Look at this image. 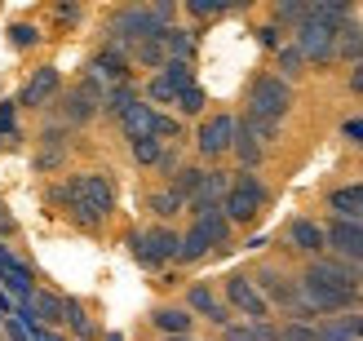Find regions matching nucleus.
<instances>
[{
	"label": "nucleus",
	"mask_w": 363,
	"mask_h": 341,
	"mask_svg": "<svg viewBox=\"0 0 363 341\" xmlns=\"http://www.w3.org/2000/svg\"><path fill=\"white\" fill-rule=\"evenodd\" d=\"M306 13H311V0H275V5H270V23L293 35L306 23Z\"/></svg>",
	"instance_id": "7c9ffc66"
},
{
	"label": "nucleus",
	"mask_w": 363,
	"mask_h": 341,
	"mask_svg": "<svg viewBox=\"0 0 363 341\" xmlns=\"http://www.w3.org/2000/svg\"><path fill=\"white\" fill-rule=\"evenodd\" d=\"M0 248H5V240H0Z\"/></svg>",
	"instance_id": "603ef678"
},
{
	"label": "nucleus",
	"mask_w": 363,
	"mask_h": 341,
	"mask_svg": "<svg viewBox=\"0 0 363 341\" xmlns=\"http://www.w3.org/2000/svg\"><path fill=\"white\" fill-rule=\"evenodd\" d=\"M204 173H208V169L199 164V160H186V164H182V169H177V173L169 177L164 186H173V191L182 195V200L191 204V200H195V191H199V182H204Z\"/></svg>",
	"instance_id": "473e14b6"
},
{
	"label": "nucleus",
	"mask_w": 363,
	"mask_h": 341,
	"mask_svg": "<svg viewBox=\"0 0 363 341\" xmlns=\"http://www.w3.org/2000/svg\"><path fill=\"white\" fill-rule=\"evenodd\" d=\"M49 18H53V23H62V27H76L80 18H84V9L76 5V0H53V5H49Z\"/></svg>",
	"instance_id": "a19ab883"
},
{
	"label": "nucleus",
	"mask_w": 363,
	"mask_h": 341,
	"mask_svg": "<svg viewBox=\"0 0 363 341\" xmlns=\"http://www.w3.org/2000/svg\"><path fill=\"white\" fill-rule=\"evenodd\" d=\"M199 230H204V235H208V244H213V253H217V248H230L235 244V226L226 222V213L222 208H208V213H195V218H191Z\"/></svg>",
	"instance_id": "b1692460"
},
{
	"label": "nucleus",
	"mask_w": 363,
	"mask_h": 341,
	"mask_svg": "<svg viewBox=\"0 0 363 341\" xmlns=\"http://www.w3.org/2000/svg\"><path fill=\"white\" fill-rule=\"evenodd\" d=\"M9 49H18V53H31V49H40L45 45V31L35 27V23H9Z\"/></svg>",
	"instance_id": "f704fd0d"
},
{
	"label": "nucleus",
	"mask_w": 363,
	"mask_h": 341,
	"mask_svg": "<svg viewBox=\"0 0 363 341\" xmlns=\"http://www.w3.org/2000/svg\"><path fill=\"white\" fill-rule=\"evenodd\" d=\"M337 324L346 328L354 341H363V311H350V315H337Z\"/></svg>",
	"instance_id": "49530a36"
},
{
	"label": "nucleus",
	"mask_w": 363,
	"mask_h": 341,
	"mask_svg": "<svg viewBox=\"0 0 363 341\" xmlns=\"http://www.w3.org/2000/svg\"><path fill=\"white\" fill-rule=\"evenodd\" d=\"M147 324L160 332V341H164V337H195V324H199V319L182 306V301H160V306H151Z\"/></svg>",
	"instance_id": "4468645a"
},
{
	"label": "nucleus",
	"mask_w": 363,
	"mask_h": 341,
	"mask_svg": "<svg viewBox=\"0 0 363 341\" xmlns=\"http://www.w3.org/2000/svg\"><path fill=\"white\" fill-rule=\"evenodd\" d=\"M27 311L35 319V328H53V332H62V293H53V289H35V297L27 301Z\"/></svg>",
	"instance_id": "412c9836"
},
{
	"label": "nucleus",
	"mask_w": 363,
	"mask_h": 341,
	"mask_svg": "<svg viewBox=\"0 0 363 341\" xmlns=\"http://www.w3.org/2000/svg\"><path fill=\"white\" fill-rule=\"evenodd\" d=\"M124 248H129V257L142 266V271L151 275H164L169 266H177V248H182V230L177 226H138L124 235Z\"/></svg>",
	"instance_id": "7ed1b4c3"
},
{
	"label": "nucleus",
	"mask_w": 363,
	"mask_h": 341,
	"mask_svg": "<svg viewBox=\"0 0 363 341\" xmlns=\"http://www.w3.org/2000/svg\"><path fill=\"white\" fill-rule=\"evenodd\" d=\"M160 155H164V142H160V138H138V142H129V160H133L138 169H155Z\"/></svg>",
	"instance_id": "c9c22d12"
},
{
	"label": "nucleus",
	"mask_w": 363,
	"mask_h": 341,
	"mask_svg": "<svg viewBox=\"0 0 363 341\" xmlns=\"http://www.w3.org/2000/svg\"><path fill=\"white\" fill-rule=\"evenodd\" d=\"M0 147H5V142H0Z\"/></svg>",
	"instance_id": "864d4df0"
},
{
	"label": "nucleus",
	"mask_w": 363,
	"mask_h": 341,
	"mask_svg": "<svg viewBox=\"0 0 363 341\" xmlns=\"http://www.w3.org/2000/svg\"><path fill=\"white\" fill-rule=\"evenodd\" d=\"M354 13H359L354 0H311V13L306 18H315L323 27H341V23H350Z\"/></svg>",
	"instance_id": "cd10ccee"
},
{
	"label": "nucleus",
	"mask_w": 363,
	"mask_h": 341,
	"mask_svg": "<svg viewBox=\"0 0 363 341\" xmlns=\"http://www.w3.org/2000/svg\"><path fill=\"white\" fill-rule=\"evenodd\" d=\"M235 133H240V111H208L195 124V160L204 169H217L222 160H230Z\"/></svg>",
	"instance_id": "423d86ee"
},
{
	"label": "nucleus",
	"mask_w": 363,
	"mask_h": 341,
	"mask_svg": "<svg viewBox=\"0 0 363 341\" xmlns=\"http://www.w3.org/2000/svg\"><path fill=\"white\" fill-rule=\"evenodd\" d=\"M217 293H222L230 315H244V324H275V311L266 306V297L257 293V284H252L248 271H230Z\"/></svg>",
	"instance_id": "6e6552de"
},
{
	"label": "nucleus",
	"mask_w": 363,
	"mask_h": 341,
	"mask_svg": "<svg viewBox=\"0 0 363 341\" xmlns=\"http://www.w3.org/2000/svg\"><path fill=\"white\" fill-rule=\"evenodd\" d=\"M0 337L5 341H31V328L18 315H9V319H0Z\"/></svg>",
	"instance_id": "c03bdc74"
},
{
	"label": "nucleus",
	"mask_w": 363,
	"mask_h": 341,
	"mask_svg": "<svg viewBox=\"0 0 363 341\" xmlns=\"http://www.w3.org/2000/svg\"><path fill=\"white\" fill-rule=\"evenodd\" d=\"M266 147H257V142H252L244 129L235 133V147H230V160L235 164H240V173H262V164H266Z\"/></svg>",
	"instance_id": "bb28decb"
},
{
	"label": "nucleus",
	"mask_w": 363,
	"mask_h": 341,
	"mask_svg": "<svg viewBox=\"0 0 363 341\" xmlns=\"http://www.w3.org/2000/svg\"><path fill=\"white\" fill-rule=\"evenodd\" d=\"M169 62V53H164V40H142L138 49H133V67H142V71H155Z\"/></svg>",
	"instance_id": "e433bc0d"
},
{
	"label": "nucleus",
	"mask_w": 363,
	"mask_h": 341,
	"mask_svg": "<svg viewBox=\"0 0 363 341\" xmlns=\"http://www.w3.org/2000/svg\"><path fill=\"white\" fill-rule=\"evenodd\" d=\"M102 94H106V89L80 71L76 84H62V94H58V102L45 111V120H58L62 129H71V133H76V129H89L94 120H102Z\"/></svg>",
	"instance_id": "20e7f679"
},
{
	"label": "nucleus",
	"mask_w": 363,
	"mask_h": 341,
	"mask_svg": "<svg viewBox=\"0 0 363 341\" xmlns=\"http://www.w3.org/2000/svg\"><path fill=\"white\" fill-rule=\"evenodd\" d=\"M23 142V129H18V102H0V142Z\"/></svg>",
	"instance_id": "ea45409f"
},
{
	"label": "nucleus",
	"mask_w": 363,
	"mask_h": 341,
	"mask_svg": "<svg viewBox=\"0 0 363 341\" xmlns=\"http://www.w3.org/2000/svg\"><path fill=\"white\" fill-rule=\"evenodd\" d=\"M67 160H71V142H35V155H31V169L40 173V177H53L67 169Z\"/></svg>",
	"instance_id": "5701e85b"
},
{
	"label": "nucleus",
	"mask_w": 363,
	"mask_h": 341,
	"mask_svg": "<svg viewBox=\"0 0 363 341\" xmlns=\"http://www.w3.org/2000/svg\"><path fill=\"white\" fill-rule=\"evenodd\" d=\"M0 341H5V337H0Z\"/></svg>",
	"instance_id": "5fc2aeb1"
},
{
	"label": "nucleus",
	"mask_w": 363,
	"mask_h": 341,
	"mask_svg": "<svg viewBox=\"0 0 363 341\" xmlns=\"http://www.w3.org/2000/svg\"><path fill=\"white\" fill-rule=\"evenodd\" d=\"M155 106H147V102H138L133 106V111L129 116H124L120 124H116V129L124 133V142H138V138H155Z\"/></svg>",
	"instance_id": "a878e982"
},
{
	"label": "nucleus",
	"mask_w": 363,
	"mask_h": 341,
	"mask_svg": "<svg viewBox=\"0 0 363 341\" xmlns=\"http://www.w3.org/2000/svg\"><path fill=\"white\" fill-rule=\"evenodd\" d=\"M323 240H328V253L350 262V266H363V226L359 222H337L328 218L323 222Z\"/></svg>",
	"instance_id": "ddd939ff"
},
{
	"label": "nucleus",
	"mask_w": 363,
	"mask_h": 341,
	"mask_svg": "<svg viewBox=\"0 0 363 341\" xmlns=\"http://www.w3.org/2000/svg\"><path fill=\"white\" fill-rule=\"evenodd\" d=\"M138 102H142V80H138V76H133V80H124V84H111V89L102 94V120L120 124Z\"/></svg>",
	"instance_id": "6ab92c4d"
},
{
	"label": "nucleus",
	"mask_w": 363,
	"mask_h": 341,
	"mask_svg": "<svg viewBox=\"0 0 363 341\" xmlns=\"http://www.w3.org/2000/svg\"><path fill=\"white\" fill-rule=\"evenodd\" d=\"M293 45L306 58V67L323 71V67L337 62V27H323V23H315V18H306V23L293 31Z\"/></svg>",
	"instance_id": "9d476101"
},
{
	"label": "nucleus",
	"mask_w": 363,
	"mask_h": 341,
	"mask_svg": "<svg viewBox=\"0 0 363 341\" xmlns=\"http://www.w3.org/2000/svg\"><path fill=\"white\" fill-rule=\"evenodd\" d=\"M266 204H270L266 177H262V173H240V169H235V173H230V191H226V200H222L226 222H230L235 230H248V226H257V218L266 213Z\"/></svg>",
	"instance_id": "39448f33"
},
{
	"label": "nucleus",
	"mask_w": 363,
	"mask_h": 341,
	"mask_svg": "<svg viewBox=\"0 0 363 341\" xmlns=\"http://www.w3.org/2000/svg\"><path fill=\"white\" fill-rule=\"evenodd\" d=\"M182 164H186V151H182V147H164V155H160L155 173H160V177H164V182H169V177H173V173H177Z\"/></svg>",
	"instance_id": "79ce46f5"
},
{
	"label": "nucleus",
	"mask_w": 363,
	"mask_h": 341,
	"mask_svg": "<svg viewBox=\"0 0 363 341\" xmlns=\"http://www.w3.org/2000/svg\"><path fill=\"white\" fill-rule=\"evenodd\" d=\"M226 191H230V169H208L204 173V182H199V191H195V200L186 204V213L195 218V213H208V208H222V200H226Z\"/></svg>",
	"instance_id": "a211bd4d"
},
{
	"label": "nucleus",
	"mask_w": 363,
	"mask_h": 341,
	"mask_svg": "<svg viewBox=\"0 0 363 341\" xmlns=\"http://www.w3.org/2000/svg\"><path fill=\"white\" fill-rule=\"evenodd\" d=\"M297 284L301 289H328V293H363V266H350L333 253H323L301 266Z\"/></svg>",
	"instance_id": "0eeeda50"
},
{
	"label": "nucleus",
	"mask_w": 363,
	"mask_h": 341,
	"mask_svg": "<svg viewBox=\"0 0 363 341\" xmlns=\"http://www.w3.org/2000/svg\"><path fill=\"white\" fill-rule=\"evenodd\" d=\"M164 53H169V62H195L199 58V27H186V23H177L169 27L164 35Z\"/></svg>",
	"instance_id": "4be33fe9"
},
{
	"label": "nucleus",
	"mask_w": 363,
	"mask_h": 341,
	"mask_svg": "<svg viewBox=\"0 0 363 341\" xmlns=\"http://www.w3.org/2000/svg\"><path fill=\"white\" fill-rule=\"evenodd\" d=\"M102 341H124V332H106V337H102Z\"/></svg>",
	"instance_id": "8fccbe9b"
},
{
	"label": "nucleus",
	"mask_w": 363,
	"mask_h": 341,
	"mask_svg": "<svg viewBox=\"0 0 363 341\" xmlns=\"http://www.w3.org/2000/svg\"><path fill=\"white\" fill-rule=\"evenodd\" d=\"M306 71H311V67H306V58L297 53V45L288 40V45L275 53V76H279L284 84H293V89H297V80H306Z\"/></svg>",
	"instance_id": "2f4dec72"
},
{
	"label": "nucleus",
	"mask_w": 363,
	"mask_h": 341,
	"mask_svg": "<svg viewBox=\"0 0 363 341\" xmlns=\"http://www.w3.org/2000/svg\"><path fill=\"white\" fill-rule=\"evenodd\" d=\"M173 116L186 124V120H204L208 116V94H204V84H191V89H182L177 94V106H173Z\"/></svg>",
	"instance_id": "c756f323"
},
{
	"label": "nucleus",
	"mask_w": 363,
	"mask_h": 341,
	"mask_svg": "<svg viewBox=\"0 0 363 341\" xmlns=\"http://www.w3.org/2000/svg\"><path fill=\"white\" fill-rule=\"evenodd\" d=\"M155 138L164 142V147H182V138H186V124H182L173 111H160V116H155Z\"/></svg>",
	"instance_id": "4c0bfd02"
},
{
	"label": "nucleus",
	"mask_w": 363,
	"mask_h": 341,
	"mask_svg": "<svg viewBox=\"0 0 363 341\" xmlns=\"http://www.w3.org/2000/svg\"><path fill=\"white\" fill-rule=\"evenodd\" d=\"M293 106H297V89L284 84L275 71H257V76L248 80V89H244V111L240 116L266 120V124H284L293 116Z\"/></svg>",
	"instance_id": "f03ea898"
},
{
	"label": "nucleus",
	"mask_w": 363,
	"mask_h": 341,
	"mask_svg": "<svg viewBox=\"0 0 363 341\" xmlns=\"http://www.w3.org/2000/svg\"><path fill=\"white\" fill-rule=\"evenodd\" d=\"M341 138H346L354 151H363V116H350V120H341Z\"/></svg>",
	"instance_id": "a18cd8bd"
},
{
	"label": "nucleus",
	"mask_w": 363,
	"mask_h": 341,
	"mask_svg": "<svg viewBox=\"0 0 363 341\" xmlns=\"http://www.w3.org/2000/svg\"><path fill=\"white\" fill-rule=\"evenodd\" d=\"M222 341H226V337H222Z\"/></svg>",
	"instance_id": "6e6d98bb"
},
{
	"label": "nucleus",
	"mask_w": 363,
	"mask_h": 341,
	"mask_svg": "<svg viewBox=\"0 0 363 341\" xmlns=\"http://www.w3.org/2000/svg\"><path fill=\"white\" fill-rule=\"evenodd\" d=\"M315 341H354V337L341 328L337 319H319V324H315Z\"/></svg>",
	"instance_id": "37998d69"
},
{
	"label": "nucleus",
	"mask_w": 363,
	"mask_h": 341,
	"mask_svg": "<svg viewBox=\"0 0 363 341\" xmlns=\"http://www.w3.org/2000/svg\"><path fill=\"white\" fill-rule=\"evenodd\" d=\"M45 200H49V208H58L76 230L98 235V230L116 218L120 195H116V177L106 169H80V173H62L58 182H49Z\"/></svg>",
	"instance_id": "f257e3e1"
},
{
	"label": "nucleus",
	"mask_w": 363,
	"mask_h": 341,
	"mask_svg": "<svg viewBox=\"0 0 363 341\" xmlns=\"http://www.w3.org/2000/svg\"><path fill=\"white\" fill-rule=\"evenodd\" d=\"M346 94H354V98H363V58L346 71Z\"/></svg>",
	"instance_id": "de8ad7c7"
},
{
	"label": "nucleus",
	"mask_w": 363,
	"mask_h": 341,
	"mask_svg": "<svg viewBox=\"0 0 363 341\" xmlns=\"http://www.w3.org/2000/svg\"><path fill=\"white\" fill-rule=\"evenodd\" d=\"M0 213H5V200H0Z\"/></svg>",
	"instance_id": "3c124183"
},
{
	"label": "nucleus",
	"mask_w": 363,
	"mask_h": 341,
	"mask_svg": "<svg viewBox=\"0 0 363 341\" xmlns=\"http://www.w3.org/2000/svg\"><path fill=\"white\" fill-rule=\"evenodd\" d=\"M31 341H71V337H67V332H53V328H40Z\"/></svg>",
	"instance_id": "09e8293b"
},
{
	"label": "nucleus",
	"mask_w": 363,
	"mask_h": 341,
	"mask_svg": "<svg viewBox=\"0 0 363 341\" xmlns=\"http://www.w3.org/2000/svg\"><path fill=\"white\" fill-rule=\"evenodd\" d=\"M84 76H89V80H98L102 89H111V84H124V80H133V62L98 45V49H94V58L84 62Z\"/></svg>",
	"instance_id": "2eb2a0df"
},
{
	"label": "nucleus",
	"mask_w": 363,
	"mask_h": 341,
	"mask_svg": "<svg viewBox=\"0 0 363 341\" xmlns=\"http://www.w3.org/2000/svg\"><path fill=\"white\" fill-rule=\"evenodd\" d=\"M182 306H186L195 319H204L208 328H217V332H226V328L235 324V315L226 311L222 293H217L208 279H195V284H186V293H182Z\"/></svg>",
	"instance_id": "9b49d317"
},
{
	"label": "nucleus",
	"mask_w": 363,
	"mask_h": 341,
	"mask_svg": "<svg viewBox=\"0 0 363 341\" xmlns=\"http://www.w3.org/2000/svg\"><path fill=\"white\" fill-rule=\"evenodd\" d=\"M147 213H151V222H160V226H173L182 213H186V200L173 191V186H164L160 182L155 191H147Z\"/></svg>",
	"instance_id": "aec40b11"
},
{
	"label": "nucleus",
	"mask_w": 363,
	"mask_h": 341,
	"mask_svg": "<svg viewBox=\"0 0 363 341\" xmlns=\"http://www.w3.org/2000/svg\"><path fill=\"white\" fill-rule=\"evenodd\" d=\"M213 253V244H208V235H204V230H199L195 222L186 226V230H182V248H177V266H199V262H204Z\"/></svg>",
	"instance_id": "c85d7f7f"
},
{
	"label": "nucleus",
	"mask_w": 363,
	"mask_h": 341,
	"mask_svg": "<svg viewBox=\"0 0 363 341\" xmlns=\"http://www.w3.org/2000/svg\"><path fill=\"white\" fill-rule=\"evenodd\" d=\"M323 208H328L337 222H363V182L328 186L323 191Z\"/></svg>",
	"instance_id": "f3484780"
},
{
	"label": "nucleus",
	"mask_w": 363,
	"mask_h": 341,
	"mask_svg": "<svg viewBox=\"0 0 363 341\" xmlns=\"http://www.w3.org/2000/svg\"><path fill=\"white\" fill-rule=\"evenodd\" d=\"M359 58H363V18L354 13L350 23H341V27H337V62L354 67Z\"/></svg>",
	"instance_id": "393cba45"
},
{
	"label": "nucleus",
	"mask_w": 363,
	"mask_h": 341,
	"mask_svg": "<svg viewBox=\"0 0 363 341\" xmlns=\"http://www.w3.org/2000/svg\"><path fill=\"white\" fill-rule=\"evenodd\" d=\"M284 248L293 257H301V266L306 262H315V257H323L328 253V240H323V222L319 218H288V226H284Z\"/></svg>",
	"instance_id": "f8f14e48"
},
{
	"label": "nucleus",
	"mask_w": 363,
	"mask_h": 341,
	"mask_svg": "<svg viewBox=\"0 0 363 341\" xmlns=\"http://www.w3.org/2000/svg\"><path fill=\"white\" fill-rule=\"evenodd\" d=\"M58 94H62V71L53 62H40V67H31V76L23 80V89H18V111L45 116L49 106L58 102Z\"/></svg>",
	"instance_id": "1a4fd4ad"
},
{
	"label": "nucleus",
	"mask_w": 363,
	"mask_h": 341,
	"mask_svg": "<svg viewBox=\"0 0 363 341\" xmlns=\"http://www.w3.org/2000/svg\"><path fill=\"white\" fill-rule=\"evenodd\" d=\"M252 35H257V45L266 49V53H279L288 40H293V35H288L284 27H275V23H270V18H266V23H257V27H252Z\"/></svg>",
	"instance_id": "58836bf2"
},
{
	"label": "nucleus",
	"mask_w": 363,
	"mask_h": 341,
	"mask_svg": "<svg viewBox=\"0 0 363 341\" xmlns=\"http://www.w3.org/2000/svg\"><path fill=\"white\" fill-rule=\"evenodd\" d=\"M62 332H67L71 341H98V337H102V324L89 315V306H84L80 297L62 293Z\"/></svg>",
	"instance_id": "dca6fc26"
},
{
	"label": "nucleus",
	"mask_w": 363,
	"mask_h": 341,
	"mask_svg": "<svg viewBox=\"0 0 363 341\" xmlns=\"http://www.w3.org/2000/svg\"><path fill=\"white\" fill-rule=\"evenodd\" d=\"M182 13L191 18V27H199V23H213V18L235 13V5H226V0H186V5H182Z\"/></svg>",
	"instance_id": "72a5a7b5"
}]
</instances>
